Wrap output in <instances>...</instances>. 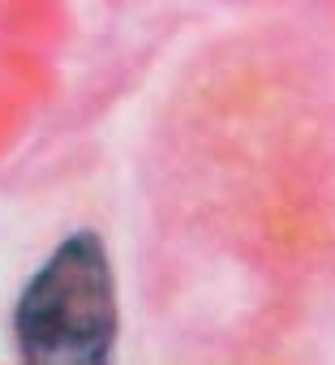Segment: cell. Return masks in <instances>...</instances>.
I'll list each match as a JSON object with an SVG mask.
<instances>
[{
	"instance_id": "6da1fadb",
	"label": "cell",
	"mask_w": 335,
	"mask_h": 365,
	"mask_svg": "<svg viewBox=\"0 0 335 365\" xmlns=\"http://www.w3.org/2000/svg\"><path fill=\"white\" fill-rule=\"evenodd\" d=\"M120 335L116 271L99 232H69L26 279L14 339L31 365H103Z\"/></svg>"
}]
</instances>
